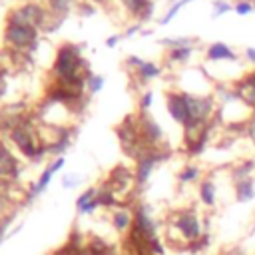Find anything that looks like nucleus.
<instances>
[{
  "instance_id": "1",
  "label": "nucleus",
  "mask_w": 255,
  "mask_h": 255,
  "mask_svg": "<svg viewBox=\"0 0 255 255\" xmlns=\"http://www.w3.org/2000/svg\"><path fill=\"white\" fill-rule=\"evenodd\" d=\"M203 233L205 231L201 225V217L193 209H181V211L173 213L171 219L167 221L165 239L169 241L171 247L187 251L195 241H199L203 237Z\"/></svg>"
},
{
  "instance_id": "2",
  "label": "nucleus",
  "mask_w": 255,
  "mask_h": 255,
  "mask_svg": "<svg viewBox=\"0 0 255 255\" xmlns=\"http://www.w3.org/2000/svg\"><path fill=\"white\" fill-rule=\"evenodd\" d=\"M80 58H78V54L72 50V48H62V52H60V58H58V62H56V70L60 72V76L66 80V82H70V80H78V70H80Z\"/></svg>"
},
{
  "instance_id": "3",
  "label": "nucleus",
  "mask_w": 255,
  "mask_h": 255,
  "mask_svg": "<svg viewBox=\"0 0 255 255\" xmlns=\"http://www.w3.org/2000/svg\"><path fill=\"white\" fill-rule=\"evenodd\" d=\"M161 153L157 151H145L139 155L137 159V167H135V181L137 183H145L151 175V169L157 165V161H161Z\"/></svg>"
},
{
  "instance_id": "4",
  "label": "nucleus",
  "mask_w": 255,
  "mask_h": 255,
  "mask_svg": "<svg viewBox=\"0 0 255 255\" xmlns=\"http://www.w3.org/2000/svg\"><path fill=\"white\" fill-rule=\"evenodd\" d=\"M64 163H66V159H64V155H60V157H56L52 163H50V167H46L44 171H42V175H40V179L32 185V189H30V197H36V195H40L46 187H48V183L52 181V177H54V173L58 171V169H62L64 167Z\"/></svg>"
},
{
  "instance_id": "5",
  "label": "nucleus",
  "mask_w": 255,
  "mask_h": 255,
  "mask_svg": "<svg viewBox=\"0 0 255 255\" xmlns=\"http://www.w3.org/2000/svg\"><path fill=\"white\" fill-rule=\"evenodd\" d=\"M167 110H169V114H171V118L175 122H179L181 126L187 124L189 114H187L185 94H169V98H167Z\"/></svg>"
},
{
  "instance_id": "6",
  "label": "nucleus",
  "mask_w": 255,
  "mask_h": 255,
  "mask_svg": "<svg viewBox=\"0 0 255 255\" xmlns=\"http://www.w3.org/2000/svg\"><path fill=\"white\" fill-rule=\"evenodd\" d=\"M235 96L243 104H247L249 108L255 110V72H251L243 80H239V84L235 86Z\"/></svg>"
},
{
  "instance_id": "7",
  "label": "nucleus",
  "mask_w": 255,
  "mask_h": 255,
  "mask_svg": "<svg viewBox=\"0 0 255 255\" xmlns=\"http://www.w3.org/2000/svg\"><path fill=\"white\" fill-rule=\"evenodd\" d=\"M112 227L116 233L124 235V233H129L131 227H133V211L128 209V207H120V209H114L112 211Z\"/></svg>"
},
{
  "instance_id": "8",
  "label": "nucleus",
  "mask_w": 255,
  "mask_h": 255,
  "mask_svg": "<svg viewBox=\"0 0 255 255\" xmlns=\"http://www.w3.org/2000/svg\"><path fill=\"white\" fill-rule=\"evenodd\" d=\"M96 187H90V189H86L78 199H76V209H78V213H82V215H92L98 207H100V201L96 199Z\"/></svg>"
},
{
  "instance_id": "9",
  "label": "nucleus",
  "mask_w": 255,
  "mask_h": 255,
  "mask_svg": "<svg viewBox=\"0 0 255 255\" xmlns=\"http://www.w3.org/2000/svg\"><path fill=\"white\" fill-rule=\"evenodd\" d=\"M8 40H12L14 44H18V46H22V44H28L30 40H34V28L32 26H28V24H12L10 28H8Z\"/></svg>"
},
{
  "instance_id": "10",
  "label": "nucleus",
  "mask_w": 255,
  "mask_h": 255,
  "mask_svg": "<svg viewBox=\"0 0 255 255\" xmlns=\"http://www.w3.org/2000/svg\"><path fill=\"white\" fill-rule=\"evenodd\" d=\"M235 201L237 203H247V201H253L255 199V183H253V177L249 179H243V181H237L235 187Z\"/></svg>"
},
{
  "instance_id": "11",
  "label": "nucleus",
  "mask_w": 255,
  "mask_h": 255,
  "mask_svg": "<svg viewBox=\"0 0 255 255\" xmlns=\"http://www.w3.org/2000/svg\"><path fill=\"white\" fill-rule=\"evenodd\" d=\"M18 175V163L14 159V155L0 145V177H14Z\"/></svg>"
},
{
  "instance_id": "12",
  "label": "nucleus",
  "mask_w": 255,
  "mask_h": 255,
  "mask_svg": "<svg viewBox=\"0 0 255 255\" xmlns=\"http://www.w3.org/2000/svg\"><path fill=\"white\" fill-rule=\"evenodd\" d=\"M199 199L205 207H213L215 201H217V187H215V181L213 179H203L199 183Z\"/></svg>"
},
{
  "instance_id": "13",
  "label": "nucleus",
  "mask_w": 255,
  "mask_h": 255,
  "mask_svg": "<svg viewBox=\"0 0 255 255\" xmlns=\"http://www.w3.org/2000/svg\"><path fill=\"white\" fill-rule=\"evenodd\" d=\"M139 131H141V135L145 137V141H149V143H157V141L161 139V135H163L161 128H159L153 120H149V118H143V120H141Z\"/></svg>"
},
{
  "instance_id": "14",
  "label": "nucleus",
  "mask_w": 255,
  "mask_h": 255,
  "mask_svg": "<svg viewBox=\"0 0 255 255\" xmlns=\"http://www.w3.org/2000/svg\"><path fill=\"white\" fill-rule=\"evenodd\" d=\"M207 58H209V60H235L237 56H235V52H233L229 46H225L223 42H215V44H211V46L207 48Z\"/></svg>"
},
{
  "instance_id": "15",
  "label": "nucleus",
  "mask_w": 255,
  "mask_h": 255,
  "mask_svg": "<svg viewBox=\"0 0 255 255\" xmlns=\"http://www.w3.org/2000/svg\"><path fill=\"white\" fill-rule=\"evenodd\" d=\"M253 169H255V161H253V159H245V161H241L237 167H233L231 177H233L235 183H237V181H243V179H249L251 173H253Z\"/></svg>"
},
{
  "instance_id": "16",
  "label": "nucleus",
  "mask_w": 255,
  "mask_h": 255,
  "mask_svg": "<svg viewBox=\"0 0 255 255\" xmlns=\"http://www.w3.org/2000/svg\"><path fill=\"white\" fill-rule=\"evenodd\" d=\"M199 175H201V169H199L197 165H187V167H183V169L179 171L177 179H179L181 183H191V181H197Z\"/></svg>"
},
{
  "instance_id": "17",
  "label": "nucleus",
  "mask_w": 255,
  "mask_h": 255,
  "mask_svg": "<svg viewBox=\"0 0 255 255\" xmlns=\"http://www.w3.org/2000/svg\"><path fill=\"white\" fill-rule=\"evenodd\" d=\"M139 72L143 78H153L159 74V68L155 64H147V62H139Z\"/></svg>"
},
{
  "instance_id": "18",
  "label": "nucleus",
  "mask_w": 255,
  "mask_h": 255,
  "mask_svg": "<svg viewBox=\"0 0 255 255\" xmlns=\"http://www.w3.org/2000/svg\"><path fill=\"white\" fill-rule=\"evenodd\" d=\"M189 54H191V48H189V46H177V48H173V50H171V58H173V60H177V62L187 60V58H189Z\"/></svg>"
},
{
  "instance_id": "19",
  "label": "nucleus",
  "mask_w": 255,
  "mask_h": 255,
  "mask_svg": "<svg viewBox=\"0 0 255 255\" xmlns=\"http://www.w3.org/2000/svg\"><path fill=\"white\" fill-rule=\"evenodd\" d=\"M233 10H235L239 16H245V14L253 12V4H251L249 0H241V2H237V4L233 6Z\"/></svg>"
},
{
  "instance_id": "20",
  "label": "nucleus",
  "mask_w": 255,
  "mask_h": 255,
  "mask_svg": "<svg viewBox=\"0 0 255 255\" xmlns=\"http://www.w3.org/2000/svg\"><path fill=\"white\" fill-rule=\"evenodd\" d=\"M231 10V4H227V2H223V0H217L215 4H213V18H219L221 14H225V12H229Z\"/></svg>"
},
{
  "instance_id": "21",
  "label": "nucleus",
  "mask_w": 255,
  "mask_h": 255,
  "mask_svg": "<svg viewBox=\"0 0 255 255\" xmlns=\"http://www.w3.org/2000/svg\"><path fill=\"white\" fill-rule=\"evenodd\" d=\"M126 4L129 6L131 12H139V10H143V6L149 8V2H147V0H126Z\"/></svg>"
},
{
  "instance_id": "22",
  "label": "nucleus",
  "mask_w": 255,
  "mask_h": 255,
  "mask_svg": "<svg viewBox=\"0 0 255 255\" xmlns=\"http://www.w3.org/2000/svg\"><path fill=\"white\" fill-rule=\"evenodd\" d=\"M187 2H191V0H179V2H177V4H173V6H171V10H169V12H167V14H165V18H163V20H161V22H163V24H167V22H169V20H171V18H173V14H175V12H177V10H179V8H181V6H185V4H187Z\"/></svg>"
},
{
  "instance_id": "23",
  "label": "nucleus",
  "mask_w": 255,
  "mask_h": 255,
  "mask_svg": "<svg viewBox=\"0 0 255 255\" xmlns=\"http://www.w3.org/2000/svg\"><path fill=\"white\" fill-rule=\"evenodd\" d=\"M78 181H80V177H76V175H68V177H64L62 183H64V187H74Z\"/></svg>"
},
{
  "instance_id": "24",
  "label": "nucleus",
  "mask_w": 255,
  "mask_h": 255,
  "mask_svg": "<svg viewBox=\"0 0 255 255\" xmlns=\"http://www.w3.org/2000/svg\"><path fill=\"white\" fill-rule=\"evenodd\" d=\"M245 58H247L251 64H255V48H245Z\"/></svg>"
},
{
  "instance_id": "25",
  "label": "nucleus",
  "mask_w": 255,
  "mask_h": 255,
  "mask_svg": "<svg viewBox=\"0 0 255 255\" xmlns=\"http://www.w3.org/2000/svg\"><path fill=\"white\" fill-rule=\"evenodd\" d=\"M149 104H151V94H145L143 100H141V108L145 110V108H149Z\"/></svg>"
},
{
  "instance_id": "26",
  "label": "nucleus",
  "mask_w": 255,
  "mask_h": 255,
  "mask_svg": "<svg viewBox=\"0 0 255 255\" xmlns=\"http://www.w3.org/2000/svg\"><path fill=\"white\" fill-rule=\"evenodd\" d=\"M102 88V78H94L92 80V90H100Z\"/></svg>"
}]
</instances>
